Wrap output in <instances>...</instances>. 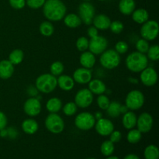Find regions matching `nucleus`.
Listing matches in <instances>:
<instances>
[{
    "label": "nucleus",
    "mask_w": 159,
    "mask_h": 159,
    "mask_svg": "<svg viewBox=\"0 0 159 159\" xmlns=\"http://www.w3.org/2000/svg\"><path fill=\"white\" fill-rule=\"evenodd\" d=\"M66 11V6L61 0H47L43 6V15L50 21L61 20Z\"/></svg>",
    "instance_id": "1"
},
{
    "label": "nucleus",
    "mask_w": 159,
    "mask_h": 159,
    "mask_svg": "<svg viewBox=\"0 0 159 159\" xmlns=\"http://www.w3.org/2000/svg\"><path fill=\"white\" fill-rule=\"evenodd\" d=\"M125 63L127 69L132 72L138 73L147 68L148 65V58L145 54L134 51L127 56Z\"/></svg>",
    "instance_id": "2"
},
{
    "label": "nucleus",
    "mask_w": 159,
    "mask_h": 159,
    "mask_svg": "<svg viewBox=\"0 0 159 159\" xmlns=\"http://www.w3.org/2000/svg\"><path fill=\"white\" fill-rule=\"evenodd\" d=\"M37 89L42 93H51L57 86V78L51 74H43L36 79Z\"/></svg>",
    "instance_id": "3"
},
{
    "label": "nucleus",
    "mask_w": 159,
    "mask_h": 159,
    "mask_svg": "<svg viewBox=\"0 0 159 159\" xmlns=\"http://www.w3.org/2000/svg\"><path fill=\"white\" fill-rule=\"evenodd\" d=\"M99 62L104 68L113 69L118 67L120 63V54H118L115 50H106L101 54Z\"/></svg>",
    "instance_id": "4"
},
{
    "label": "nucleus",
    "mask_w": 159,
    "mask_h": 159,
    "mask_svg": "<svg viewBox=\"0 0 159 159\" xmlns=\"http://www.w3.org/2000/svg\"><path fill=\"white\" fill-rule=\"evenodd\" d=\"M144 103V96L139 90H132L125 99L126 107L130 110H138L143 107Z\"/></svg>",
    "instance_id": "5"
},
{
    "label": "nucleus",
    "mask_w": 159,
    "mask_h": 159,
    "mask_svg": "<svg viewBox=\"0 0 159 159\" xmlns=\"http://www.w3.org/2000/svg\"><path fill=\"white\" fill-rule=\"evenodd\" d=\"M45 127L51 133H61L65 129V123L63 119L57 113H50L45 120Z\"/></svg>",
    "instance_id": "6"
},
{
    "label": "nucleus",
    "mask_w": 159,
    "mask_h": 159,
    "mask_svg": "<svg viewBox=\"0 0 159 159\" xmlns=\"http://www.w3.org/2000/svg\"><path fill=\"white\" fill-rule=\"evenodd\" d=\"M96 118L92 113L88 112H82L77 115L75 119L76 127L81 130H89L96 124Z\"/></svg>",
    "instance_id": "7"
},
{
    "label": "nucleus",
    "mask_w": 159,
    "mask_h": 159,
    "mask_svg": "<svg viewBox=\"0 0 159 159\" xmlns=\"http://www.w3.org/2000/svg\"><path fill=\"white\" fill-rule=\"evenodd\" d=\"M159 26L155 20H148L143 23L141 28V36L143 39L151 41L156 39L158 35Z\"/></svg>",
    "instance_id": "8"
},
{
    "label": "nucleus",
    "mask_w": 159,
    "mask_h": 159,
    "mask_svg": "<svg viewBox=\"0 0 159 159\" xmlns=\"http://www.w3.org/2000/svg\"><path fill=\"white\" fill-rule=\"evenodd\" d=\"M95 8L89 2H84L81 3L79 7V16L80 17L82 23L86 25H90L93 23L95 16Z\"/></svg>",
    "instance_id": "9"
},
{
    "label": "nucleus",
    "mask_w": 159,
    "mask_h": 159,
    "mask_svg": "<svg viewBox=\"0 0 159 159\" xmlns=\"http://www.w3.org/2000/svg\"><path fill=\"white\" fill-rule=\"evenodd\" d=\"M108 47V41L105 37L97 35L96 37L90 38L89 42V50L95 55H99L107 50Z\"/></svg>",
    "instance_id": "10"
},
{
    "label": "nucleus",
    "mask_w": 159,
    "mask_h": 159,
    "mask_svg": "<svg viewBox=\"0 0 159 159\" xmlns=\"http://www.w3.org/2000/svg\"><path fill=\"white\" fill-rule=\"evenodd\" d=\"M93 102V94L89 89H82L76 93L75 103L80 108H87Z\"/></svg>",
    "instance_id": "11"
},
{
    "label": "nucleus",
    "mask_w": 159,
    "mask_h": 159,
    "mask_svg": "<svg viewBox=\"0 0 159 159\" xmlns=\"http://www.w3.org/2000/svg\"><path fill=\"white\" fill-rule=\"evenodd\" d=\"M154 120L152 115L148 113H142L137 119L138 130L141 133H148L153 127Z\"/></svg>",
    "instance_id": "12"
},
{
    "label": "nucleus",
    "mask_w": 159,
    "mask_h": 159,
    "mask_svg": "<svg viewBox=\"0 0 159 159\" xmlns=\"http://www.w3.org/2000/svg\"><path fill=\"white\" fill-rule=\"evenodd\" d=\"M141 82L148 87L154 86L158 82L157 71L152 67H147L141 71Z\"/></svg>",
    "instance_id": "13"
},
{
    "label": "nucleus",
    "mask_w": 159,
    "mask_h": 159,
    "mask_svg": "<svg viewBox=\"0 0 159 159\" xmlns=\"http://www.w3.org/2000/svg\"><path fill=\"white\" fill-rule=\"evenodd\" d=\"M96 132L101 136H110V134L114 130V125L110 120L106 118H100L95 124Z\"/></svg>",
    "instance_id": "14"
},
{
    "label": "nucleus",
    "mask_w": 159,
    "mask_h": 159,
    "mask_svg": "<svg viewBox=\"0 0 159 159\" xmlns=\"http://www.w3.org/2000/svg\"><path fill=\"white\" fill-rule=\"evenodd\" d=\"M23 110L29 116H36L40 114L41 111V104L37 98H30L25 102Z\"/></svg>",
    "instance_id": "15"
},
{
    "label": "nucleus",
    "mask_w": 159,
    "mask_h": 159,
    "mask_svg": "<svg viewBox=\"0 0 159 159\" xmlns=\"http://www.w3.org/2000/svg\"><path fill=\"white\" fill-rule=\"evenodd\" d=\"M92 77L93 75L90 69L82 67L75 71L72 79L79 84H87L92 80Z\"/></svg>",
    "instance_id": "16"
},
{
    "label": "nucleus",
    "mask_w": 159,
    "mask_h": 159,
    "mask_svg": "<svg viewBox=\"0 0 159 159\" xmlns=\"http://www.w3.org/2000/svg\"><path fill=\"white\" fill-rule=\"evenodd\" d=\"M93 25L98 30H106L110 28L111 20L110 17L107 16L105 14H99L97 16H95L93 20Z\"/></svg>",
    "instance_id": "17"
},
{
    "label": "nucleus",
    "mask_w": 159,
    "mask_h": 159,
    "mask_svg": "<svg viewBox=\"0 0 159 159\" xmlns=\"http://www.w3.org/2000/svg\"><path fill=\"white\" fill-rule=\"evenodd\" d=\"M14 72V65L9 60L0 61V79H8L12 77Z\"/></svg>",
    "instance_id": "18"
},
{
    "label": "nucleus",
    "mask_w": 159,
    "mask_h": 159,
    "mask_svg": "<svg viewBox=\"0 0 159 159\" xmlns=\"http://www.w3.org/2000/svg\"><path fill=\"white\" fill-rule=\"evenodd\" d=\"M96 61V56L90 51L82 52V54L80 56V58H79V62H80L81 65L83 68H89V69L94 67Z\"/></svg>",
    "instance_id": "19"
},
{
    "label": "nucleus",
    "mask_w": 159,
    "mask_h": 159,
    "mask_svg": "<svg viewBox=\"0 0 159 159\" xmlns=\"http://www.w3.org/2000/svg\"><path fill=\"white\" fill-rule=\"evenodd\" d=\"M57 85L64 91H71L75 85V81L71 76L66 75H61L57 79Z\"/></svg>",
    "instance_id": "20"
},
{
    "label": "nucleus",
    "mask_w": 159,
    "mask_h": 159,
    "mask_svg": "<svg viewBox=\"0 0 159 159\" xmlns=\"http://www.w3.org/2000/svg\"><path fill=\"white\" fill-rule=\"evenodd\" d=\"M89 89L93 94H104L107 90L105 83L99 79H93L89 82Z\"/></svg>",
    "instance_id": "21"
},
{
    "label": "nucleus",
    "mask_w": 159,
    "mask_h": 159,
    "mask_svg": "<svg viewBox=\"0 0 159 159\" xmlns=\"http://www.w3.org/2000/svg\"><path fill=\"white\" fill-rule=\"evenodd\" d=\"M137 119L138 117L133 111H127L124 113L122 118L123 126L127 130H131L136 126Z\"/></svg>",
    "instance_id": "22"
},
{
    "label": "nucleus",
    "mask_w": 159,
    "mask_h": 159,
    "mask_svg": "<svg viewBox=\"0 0 159 159\" xmlns=\"http://www.w3.org/2000/svg\"><path fill=\"white\" fill-rule=\"evenodd\" d=\"M136 4L134 0H120L119 2V10L122 14L128 16L134 11Z\"/></svg>",
    "instance_id": "23"
},
{
    "label": "nucleus",
    "mask_w": 159,
    "mask_h": 159,
    "mask_svg": "<svg viewBox=\"0 0 159 159\" xmlns=\"http://www.w3.org/2000/svg\"><path fill=\"white\" fill-rule=\"evenodd\" d=\"M22 129L26 134H34L38 130L39 125L37 121L34 119H26L22 123Z\"/></svg>",
    "instance_id": "24"
},
{
    "label": "nucleus",
    "mask_w": 159,
    "mask_h": 159,
    "mask_svg": "<svg viewBox=\"0 0 159 159\" xmlns=\"http://www.w3.org/2000/svg\"><path fill=\"white\" fill-rule=\"evenodd\" d=\"M149 14L148 11L144 9H134L132 12V19L135 23L138 24H143L148 20Z\"/></svg>",
    "instance_id": "25"
},
{
    "label": "nucleus",
    "mask_w": 159,
    "mask_h": 159,
    "mask_svg": "<svg viewBox=\"0 0 159 159\" xmlns=\"http://www.w3.org/2000/svg\"><path fill=\"white\" fill-rule=\"evenodd\" d=\"M64 23L65 26L69 28H76L82 24V20L80 17L75 13H70L68 15L65 16L64 17Z\"/></svg>",
    "instance_id": "26"
},
{
    "label": "nucleus",
    "mask_w": 159,
    "mask_h": 159,
    "mask_svg": "<svg viewBox=\"0 0 159 159\" xmlns=\"http://www.w3.org/2000/svg\"><path fill=\"white\" fill-rule=\"evenodd\" d=\"M62 107V102L60 99L54 97L50 99L46 103V108L51 113H57Z\"/></svg>",
    "instance_id": "27"
},
{
    "label": "nucleus",
    "mask_w": 159,
    "mask_h": 159,
    "mask_svg": "<svg viewBox=\"0 0 159 159\" xmlns=\"http://www.w3.org/2000/svg\"><path fill=\"white\" fill-rule=\"evenodd\" d=\"M120 107L121 104L119 102L113 101V102H110V105L107 107V113L108 116L112 118H116L120 115Z\"/></svg>",
    "instance_id": "28"
},
{
    "label": "nucleus",
    "mask_w": 159,
    "mask_h": 159,
    "mask_svg": "<svg viewBox=\"0 0 159 159\" xmlns=\"http://www.w3.org/2000/svg\"><path fill=\"white\" fill-rule=\"evenodd\" d=\"M24 57V54L22 50L16 49L13 50L9 55V61L13 65H19L21 63Z\"/></svg>",
    "instance_id": "29"
},
{
    "label": "nucleus",
    "mask_w": 159,
    "mask_h": 159,
    "mask_svg": "<svg viewBox=\"0 0 159 159\" xmlns=\"http://www.w3.org/2000/svg\"><path fill=\"white\" fill-rule=\"evenodd\" d=\"M144 155L145 159H158L159 151L158 147L154 144L148 145L144 149Z\"/></svg>",
    "instance_id": "30"
},
{
    "label": "nucleus",
    "mask_w": 159,
    "mask_h": 159,
    "mask_svg": "<svg viewBox=\"0 0 159 159\" xmlns=\"http://www.w3.org/2000/svg\"><path fill=\"white\" fill-rule=\"evenodd\" d=\"M40 33L44 37H51L54 31V27L49 21H44L40 25Z\"/></svg>",
    "instance_id": "31"
},
{
    "label": "nucleus",
    "mask_w": 159,
    "mask_h": 159,
    "mask_svg": "<svg viewBox=\"0 0 159 159\" xmlns=\"http://www.w3.org/2000/svg\"><path fill=\"white\" fill-rule=\"evenodd\" d=\"M130 131L128 132L127 135V139L129 143L130 144H137V143L139 142L141 139V132L138 130V129H131V130H129Z\"/></svg>",
    "instance_id": "32"
},
{
    "label": "nucleus",
    "mask_w": 159,
    "mask_h": 159,
    "mask_svg": "<svg viewBox=\"0 0 159 159\" xmlns=\"http://www.w3.org/2000/svg\"><path fill=\"white\" fill-rule=\"evenodd\" d=\"M114 149V144L112 141H110V140L104 141L100 147V151L102 155L107 157L110 156L113 153Z\"/></svg>",
    "instance_id": "33"
},
{
    "label": "nucleus",
    "mask_w": 159,
    "mask_h": 159,
    "mask_svg": "<svg viewBox=\"0 0 159 159\" xmlns=\"http://www.w3.org/2000/svg\"><path fill=\"white\" fill-rule=\"evenodd\" d=\"M64 69H65V67L61 61H54V63L51 64V68H50L51 74L54 76L61 75L63 73Z\"/></svg>",
    "instance_id": "34"
},
{
    "label": "nucleus",
    "mask_w": 159,
    "mask_h": 159,
    "mask_svg": "<svg viewBox=\"0 0 159 159\" xmlns=\"http://www.w3.org/2000/svg\"><path fill=\"white\" fill-rule=\"evenodd\" d=\"M148 58L153 61H157L159 59V47L155 44L152 47H149V49L147 52Z\"/></svg>",
    "instance_id": "35"
},
{
    "label": "nucleus",
    "mask_w": 159,
    "mask_h": 159,
    "mask_svg": "<svg viewBox=\"0 0 159 159\" xmlns=\"http://www.w3.org/2000/svg\"><path fill=\"white\" fill-rule=\"evenodd\" d=\"M77 110L78 107L76 106V104L73 102H69L64 106L63 113H65L66 116H71L75 114L76 112H77Z\"/></svg>",
    "instance_id": "36"
},
{
    "label": "nucleus",
    "mask_w": 159,
    "mask_h": 159,
    "mask_svg": "<svg viewBox=\"0 0 159 159\" xmlns=\"http://www.w3.org/2000/svg\"><path fill=\"white\" fill-rule=\"evenodd\" d=\"M149 43L148 40H144V39H140L137 41L136 43V49L137 51L142 54H147L148 51L149 49Z\"/></svg>",
    "instance_id": "37"
},
{
    "label": "nucleus",
    "mask_w": 159,
    "mask_h": 159,
    "mask_svg": "<svg viewBox=\"0 0 159 159\" xmlns=\"http://www.w3.org/2000/svg\"><path fill=\"white\" fill-rule=\"evenodd\" d=\"M89 40L85 37H81L76 41V48L81 52L86 51L89 49Z\"/></svg>",
    "instance_id": "38"
},
{
    "label": "nucleus",
    "mask_w": 159,
    "mask_h": 159,
    "mask_svg": "<svg viewBox=\"0 0 159 159\" xmlns=\"http://www.w3.org/2000/svg\"><path fill=\"white\" fill-rule=\"evenodd\" d=\"M110 99L105 95H99V97L97 98V104L98 107L101 109V110H106L107 107L110 105Z\"/></svg>",
    "instance_id": "39"
},
{
    "label": "nucleus",
    "mask_w": 159,
    "mask_h": 159,
    "mask_svg": "<svg viewBox=\"0 0 159 159\" xmlns=\"http://www.w3.org/2000/svg\"><path fill=\"white\" fill-rule=\"evenodd\" d=\"M124 24L122 22L119 21V20H115V21L111 22L110 26V29L113 34H118L122 32L124 30Z\"/></svg>",
    "instance_id": "40"
},
{
    "label": "nucleus",
    "mask_w": 159,
    "mask_h": 159,
    "mask_svg": "<svg viewBox=\"0 0 159 159\" xmlns=\"http://www.w3.org/2000/svg\"><path fill=\"white\" fill-rule=\"evenodd\" d=\"M128 44L125 41H118L115 45V51L119 54H124L128 51Z\"/></svg>",
    "instance_id": "41"
},
{
    "label": "nucleus",
    "mask_w": 159,
    "mask_h": 159,
    "mask_svg": "<svg viewBox=\"0 0 159 159\" xmlns=\"http://www.w3.org/2000/svg\"><path fill=\"white\" fill-rule=\"evenodd\" d=\"M46 0H26V4L31 9H39L42 7Z\"/></svg>",
    "instance_id": "42"
},
{
    "label": "nucleus",
    "mask_w": 159,
    "mask_h": 159,
    "mask_svg": "<svg viewBox=\"0 0 159 159\" xmlns=\"http://www.w3.org/2000/svg\"><path fill=\"white\" fill-rule=\"evenodd\" d=\"M9 2L13 9H21L26 5V0H9Z\"/></svg>",
    "instance_id": "43"
},
{
    "label": "nucleus",
    "mask_w": 159,
    "mask_h": 159,
    "mask_svg": "<svg viewBox=\"0 0 159 159\" xmlns=\"http://www.w3.org/2000/svg\"><path fill=\"white\" fill-rule=\"evenodd\" d=\"M110 141L114 144V143L119 142L122 138V134L119 130H113L110 134Z\"/></svg>",
    "instance_id": "44"
},
{
    "label": "nucleus",
    "mask_w": 159,
    "mask_h": 159,
    "mask_svg": "<svg viewBox=\"0 0 159 159\" xmlns=\"http://www.w3.org/2000/svg\"><path fill=\"white\" fill-rule=\"evenodd\" d=\"M7 125V117L3 112L0 111V130L6 128Z\"/></svg>",
    "instance_id": "45"
},
{
    "label": "nucleus",
    "mask_w": 159,
    "mask_h": 159,
    "mask_svg": "<svg viewBox=\"0 0 159 159\" xmlns=\"http://www.w3.org/2000/svg\"><path fill=\"white\" fill-rule=\"evenodd\" d=\"M87 34H88V36L90 37V38H93V37H96V36L98 35V34H99V31H98V30L96 29L94 26H91V27L89 28Z\"/></svg>",
    "instance_id": "46"
},
{
    "label": "nucleus",
    "mask_w": 159,
    "mask_h": 159,
    "mask_svg": "<svg viewBox=\"0 0 159 159\" xmlns=\"http://www.w3.org/2000/svg\"><path fill=\"white\" fill-rule=\"evenodd\" d=\"M124 159H140V158L138 155H134V154H130V155H127V156L124 157Z\"/></svg>",
    "instance_id": "47"
},
{
    "label": "nucleus",
    "mask_w": 159,
    "mask_h": 159,
    "mask_svg": "<svg viewBox=\"0 0 159 159\" xmlns=\"http://www.w3.org/2000/svg\"><path fill=\"white\" fill-rule=\"evenodd\" d=\"M7 135H8V130H6V128L0 130V136L1 137H6Z\"/></svg>",
    "instance_id": "48"
},
{
    "label": "nucleus",
    "mask_w": 159,
    "mask_h": 159,
    "mask_svg": "<svg viewBox=\"0 0 159 159\" xmlns=\"http://www.w3.org/2000/svg\"><path fill=\"white\" fill-rule=\"evenodd\" d=\"M128 111V108H127V107H126V105L125 106H121L120 107V113H127V112Z\"/></svg>",
    "instance_id": "49"
},
{
    "label": "nucleus",
    "mask_w": 159,
    "mask_h": 159,
    "mask_svg": "<svg viewBox=\"0 0 159 159\" xmlns=\"http://www.w3.org/2000/svg\"><path fill=\"white\" fill-rule=\"evenodd\" d=\"M95 118H96V119H100V118H102V113H96V115H95Z\"/></svg>",
    "instance_id": "50"
},
{
    "label": "nucleus",
    "mask_w": 159,
    "mask_h": 159,
    "mask_svg": "<svg viewBox=\"0 0 159 159\" xmlns=\"http://www.w3.org/2000/svg\"><path fill=\"white\" fill-rule=\"evenodd\" d=\"M129 81L131 82H133V83L134 82V83H138V80L136 79H129Z\"/></svg>",
    "instance_id": "51"
},
{
    "label": "nucleus",
    "mask_w": 159,
    "mask_h": 159,
    "mask_svg": "<svg viewBox=\"0 0 159 159\" xmlns=\"http://www.w3.org/2000/svg\"><path fill=\"white\" fill-rule=\"evenodd\" d=\"M107 159H120V158L116 156H111V155H110V156H109Z\"/></svg>",
    "instance_id": "52"
},
{
    "label": "nucleus",
    "mask_w": 159,
    "mask_h": 159,
    "mask_svg": "<svg viewBox=\"0 0 159 159\" xmlns=\"http://www.w3.org/2000/svg\"><path fill=\"white\" fill-rule=\"evenodd\" d=\"M84 1H85V2H89V1H90V0H84Z\"/></svg>",
    "instance_id": "53"
},
{
    "label": "nucleus",
    "mask_w": 159,
    "mask_h": 159,
    "mask_svg": "<svg viewBox=\"0 0 159 159\" xmlns=\"http://www.w3.org/2000/svg\"><path fill=\"white\" fill-rule=\"evenodd\" d=\"M99 1H105V0H99Z\"/></svg>",
    "instance_id": "54"
},
{
    "label": "nucleus",
    "mask_w": 159,
    "mask_h": 159,
    "mask_svg": "<svg viewBox=\"0 0 159 159\" xmlns=\"http://www.w3.org/2000/svg\"><path fill=\"white\" fill-rule=\"evenodd\" d=\"M88 159H96V158H88Z\"/></svg>",
    "instance_id": "55"
}]
</instances>
